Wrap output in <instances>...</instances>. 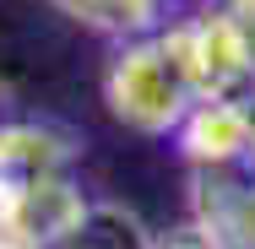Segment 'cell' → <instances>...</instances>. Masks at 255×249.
I'll return each instance as SVG.
<instances>
[{
	"label": "cell",
	"instance_id": "1",
	"mask_svg": "<svg viewBox=\"0 0 255 249\" xmlns=\"http://www.w3.org/2000/svg\"><path fill=\"white\" fill-rule=\"evenodd\" d=\"M201 98L196 71H190V49L185 33H163L157 44L120 54L114 76H109V103L120 119H130L136 130H168L190 103Z\"/></svg>",
	"mask_w": 255,
	"mask_h": 249
},
{
	"label": "cell",
	"instance_id": "2",
	"mask_svg": "<svg viewBox=\"0 0 255 249\" xmlns=\"http://www.w3.org/2000/svg\"><path fill=\"white\" fill-rule=\"evenodd\" d=\"M255 141V114L239 108L228 98H206L190 119V152L196 157H212V163H234L245 157Z\"/></svg>",
	"mask_w": 255,
	"mask_h": 249
},
{
	"label": "cell",
	"instance_id": "3",
	"mask_svg": "<svg viewBox=\"0 0 255 249\" xmlns=\"http://www.w3.org/2000/svg\"><path fill=\"white\" fill-rule=\"evenodd\" d=\"M65 249H147V239L120 211H93V217L82 211V222L65 233Z\"/></svg>",
	"mask_w": 255,
	"mask_h": 249
},
{
	"label": "cell",
	"instance_id": "4",
	"mask_svg": "<svg viewBox=\"0 0 255 249\" xmlns=\"http://www.w3.org/2000/svg\"><path fill=\"white\" fill-rule=\"evenodd\" d=\"M65 11L93 27H136L152 11V0H65Z\"/></svg>",
	"mask_w": 255,
	"mask_h": 249
},
{
	"label": "cell",
	"instance_id": "5",
	"mask_svg": "<svg viewBox=\"0 0 255 249\" xmlns=\"http://www.w3.org/2000/svg\"><path fill=\"white\" fill-rule=\"evenodd\" d=\"M223 16L234 22V33H239L245 54L255 60V0H228V5H223Z\"/></svg>",
	"mask_w": 255,
	"mask_h": 249
},
{
	"label": "cell",
	"instance_id": "6",
	"mask_svg": "<svg viewBox=\"0 0 255 249\" xmlns=\"http://www.w3.org/2000/svg\"><path fill=\"white\" fill-rule=\"evenodd\" d=\"M152 249H223V244H217L212 233H201V228H196V233H179V239H168V244H152Z\"/></svg>",
	"mask_w": 255,
	"mask_h": 249
},
{
	"label": "cell",
	"instance_id": "7",
	"mask_svg": "<svg viewBox=\"0 0 255 249\" xmlns=\"http://www.w3.org/2000/svg\"><path fill=\"white\" fill-rule=\"evenodd\" d=\"M250 114H255V108H250Z\"/></svg>",
	"mask_w": 255,
	"mask_h": 249
}]
</instances>
